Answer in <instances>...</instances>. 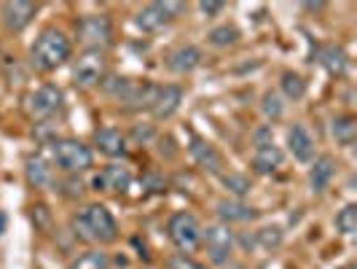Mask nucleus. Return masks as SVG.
<instances>
[{"label": "nucleus", "mask_w": 357, "mask_h": 269, "mask_svg": "<svg viewBox=\"0 0 357 269\" xmlns=\"http://www.w3.org/2000/svg\"><path fill=\"white\" fill-rule=\"evenodd\" d=\"M73 234L81 240V242H94V245H113L119 240V224L113 213L107 210L105 205L100 202H91L84 210L70 218Z\"/></svg>", "instance_id": "f257e3e1"}, {"label": "nucleus", "mask_w": 357, "mask_h": 269, "mask_svg": "<svg viewBox=\"0 0 357 269\" xmlns=\"http://www.w3.org/2000/svg\"><path fill=\"white\" fill-rule=\"evenodd\" d=\"M73 54L70 38L65 36L56 27H43L40 36L36 38V43L30 46V65L38 73H52L56 68H62Z\"/></svg>", "instance_id": "f03ea898"}, {"label": "nucleus", "mask_w": 357, "mask_h": 269, "mask_svg": "<svg viewBox=\"0 0 357 269\" xmlns=\"http://www.w3.org/2000/svg\"><path fill=\"white\" fill-rule=\"evenodd\" d=\"M52 159L54 164L68 173V175H78V173H86L91 167V148L75 138H56L52 143Z\"/></svg>", "instance_id": "7ed1b4c3"}, {"label": "nucleus", "mask_w": 357, "mask_h": 269, "mask_svg": "<svg viewBox=\"0 0 357 269\" xmlns=\"http://www.w3.org/2000/svg\"><path fill=\"white\" fill-rule=\"evenodd\" d=\"M167 237L180 253L188 256V253H194L202 245V224L197 221V215L178 210L167 221Z\"/></svg>", "instance_id": "20e7f679"}, {"label": "nucleus", "mask_w": 357, "mask_h": 269, "mask_svg": "<svg viewBox=\"0 0 357 269\" xmlns=\"http://www.w3.org/2000/svg\"><path fill=\"white\" fill-rule=\"evenodd\" d=\"M75 36L86 49H102L113 46V22L105 14H86L75 22Z\"/></svg>", "instance_id": "39448f33"}, {"label": "nucleus", "mask_w": 357, "mask_h": 269, "mask_svg": "<svg viewBox=\"0 0 357 269\" xmlns=\"http://www.w3.org/2000/svg\"><path fill=\"white\" fill-rule=\"evenodd\" d=\"M107 75V57L102 49H86L73 62V78L78 87H97Z\"/></svg>", "instance_id": "423d86ee"}, {"label": "nucleus", "mask_w": 357, "mask_h": 269, "mask_svg": "<svg viewBox=\"0 0 357 269\" xmlns=\"http://www.w3.org/2000/svg\"><path fill=\"white\" fill-rule=\"evenodd\" d=\"M62 89L54 87V84H43L38 89L27 92L24 94V110L30 119H49L54 116L59 108H62Z\"/></svg>", "instance_id": "0eeeda50"}, {"label": "nucleus", "mask_w": 357, "mask_h": 269, "mask_svg": "<svg viewBox=\"0 0 357 269\" xmlns=\"http://www.w3.org/2000/svg\"><path fill=\"white\" fill-rule=\"evenodd\" d=\"M185 11V3H172V0H164V3H148L143 11L137 14V27L143 33H159L161 27H167L172 19Z\"/></svg>", "instance_id": "6e6552de"}, {"label": "nucleus", "mask_w": 357, "mask_h": 269, "mask_svg": "<svg viewBox=\"0 0 357 269\" xmlns=\"http://www.w3.org/2000/svg\"><path fill=\"white\" fill-rule=\"evenodd\" d=\"M202 242L207 248V256L213 264H226L234 251V232L226 224H213L202 229Z\"/></svg>", "instance_id": "1a4fd4ad"}, {"label": "nucleus", "mask_w": 357, "mask_h": 269, "mask_svg": "<svg viewBox=\"0 0 357 269\" xmlns=\"http://www.w3.org/2000/svg\"><path fill=\"white\" fill-rule=\"evenodd\" d=\"M38 14V3H27V0H8L0 6V22L8 33H22L33 17Z\"/></svg>", "instance_id": "9d476101"}, {"label": "nucleus", "mask_w": 357, "mask_h": 269, "mask_svg": "<svg viewBox=\"0 0 357 269\" xmlns=\"http://www.w3.org/2000/svg\"><path fill=\"white\" fill-rule=\"evenodd\" d=\"M94 148L102 154V157H110V159H119V157H126L129 151V140L121 129L116 126H102L94 132Z\"/></svg>", "instance_id": "9b49d317"}, {"label": "nucleus", "mask_w": 357, "mask_h": 269, "mask_svg": "<svg viewBox=\"0 0 357 269\" xmlns=\"http://www.w3.org/2000/svg\"><path fill=\"white\" fill-rule=\"evenodd\" d=\"M129 183H132V173L121 167V164H107L102 167L94 180H91V186L97 189V191H113V194H121L129 189Z\"/></svg>", "instance_id": "f8f14e48"}, {"label": "nucleus", "mask_w": 357, "mask_h": 269, "mask_svg": "<svg viewBox=\"0 0 357 269\" xmlns=\"http://www.w3.org/2000/svg\"><path fill=\"white\" fill-rule=\"evenodd\" d=\"M183 103V89L175 87V84H164L156 89V97H153V103H151V113L156 116V119H169L175 110L180 108Z\"/></svg>", "instance_id": "ddd939ff"}, {"label": "nucleus", "mask_w": 357, "mask_h": 269, "mask_svg": "<svg viewBox=\"0 0 357 269\" xmlns=\"http://www.w3.org/2000/svg\"><path fill=\"white\" fill-rule=\"evenodd\" d=\"M282 161H285L282 148H280V145H274V140H271V143L255 145V154H252L250 164L258 175H271L274 170H280V167H282Z\"/></svg>", "instance_id": "4468645a"}, {"label": "nucleus", "mask_w": 357, "mask_h": 269, "mask_svg": "<svg viewBox=\"0 0 357 269\" xmlns=\"http://www.w3.org/2000/svg\"><path fill=\"white\" fill-rule=\"evenodd\" d=\"M287 148L301 164L314 161V140H312V135L304 124H293L287 129Z\"/></svg>", "instance_id": "2eb2a0df"}, {"label": "nucleus", "mask_w": 357, "mask_h": 269, "mask_svg": "<svg viewBox=\"0 0 357 269\" xmlns=\"http://www.w3.org/2000/svg\"><path fill=\"white\" fill-rule=\"evenodd\" d=\"M202 59H204L202 49L194 46V43H185V46H178L175 52H169V57H167V68H169L172 73H191L202 65Z\"/></svg>", "instance_id": "dca6fc26"}, {"label": "nucleus", "mask_w": 357, "mask_h": 269, "mask_svg": "<svg viewBox=\"0 0 357 269\" xmlns=\"http://www.w3.org/2000/svg\"><path fill=\"white\" fill-rule=\"evenodd\" d=\"M336 159L331 157V154H322L317 159L312 161V170H309V186H312V191L314 194H322L328 186H331V180L336 175Z\"/></svg>", "instance_id": "f3484780"}, {"label": "nucleus", "mask_w": 357, "mask_h": 269, "mask_svg": "<svg viewBox=\"0 0 357 269\" xmlns=\"http://www.w3.org/2000/svg\"><path fill=\"white\" fill-rule=\"evenodd\" d=\"M191 157L197 161L199 167H204L207 173H213V175H220L223 173V157L215 151V145H210L207 140H202V138H194V143H191Z\"/></svg>", "instance_id": "a211bd4d"}, {"label": "nucleus", "mask_w": 357, "mask_h": 269, "mask_svg": "<svg viewBox=\"0 0 357 269\" xmlns=\"http://www.w3.org/2000/svg\"><path fill=\"white\" fill-rule=\"evenodd\" d=\"M218 215L226 221V226L234 224V221H255L258 218V210L250 208V205H245V202H239V199H220L218 202Z\"/></svg>", "instance_id": "6ab92c4d"}, {"label": "nucleus", "mask_w": 357, "mask_h": 269, "mask_svg": "<svg viewBox=\"0 0 357 269\" xmlns=\"http://www.w3.org/2000/svg\"><path fill=\"white\" fill-rule=\"evenodd\" d=\"M320 62H322V68L331 73V75H344V73H347V65H349L347 52H344L341 46H336V43H328V46L322 49Z\"/></svg>", "instance_id": "aec40b11"}, {"label": "nucleus", "mask_w": 357, "mask_h": 269, "mask_svg": "<svg viewBox=\"0 0 357 269\" xmlns=\"http://www.w3.org/2000/svg\"><path fill=\"white\" fill-rule=\"evenodd\" d=\"M333 138H336V143L339 145H355V138H357V119L352 113H341L333 119Z\"/></svg>", "instance_id": "412c9836"}, {"label": "nucleus", "mask_w": 357, "mask_h": 269, "mask_svg": "<svg viewBox=\"0 0 357 269\" xmlns=\"http://www.w3.org/2000/svg\"><path fill=\"white\" fill-rule=\"evenodd\" d=\"M24 175H27V180H30V186H36V189H46V186H52L54 183L52 167H49L43 159H27Z\"/></svg>", "instance_id": "4be33fe9"}, {"label": "nucleus", "mask_w": 357, "mask_h": 269, "mask_svg": "<svg viewBox=\"0 0 357 269\" xmlns=\"http://www.w3.org/2000/svg\"><path fill=\"white\" fill-rule=\"evenodd\" d=\"M68 269H110V256L105 251H86L81 253Z\"/></svg>", "instance_id": "5701e85b"}, {"label": "nucleus", "mask_w": 357, "mask_h": 269, "mask_svg": "<svg viewBox=\"0 0 357 269\" xmlns=\"http://www.w3.org/2000/svg\"><path fill=\"white\" fill-rule=\"evenodd\" d=\"M280 87H282V94H285L287 100H301V97L306 94V81L298 75V73H293V71L282 73Z\"/></svg>", "instance_id": "b1692460"}, {"label": "nucleus", "mask_w": 357, "mask_h": 269, "mask_svg": "<svg viewBox=\"0 0 357 269\" xmlns=\"http://www.w3.org/2000/svg\"><path fill=\"white\" fill-rule=\"evenodd\" d=\"M207 41L218 46V49H226V46H234L236 41H239V30L234 27V24H220V27H213L210 30V36Z\"/></svg>", "instance_id": "393cba45"}, {"label": "nucleus", "mask_w": 357, "mask_h": 269, "mask_svg": "<svg viewBox=\"0 0 357 269\" xmlns=\"http://www.w3.org/2000/svg\"><path fill=\"white\" fill-rule=\"evenodd\" d=\"M336 229L344 237H352L357 232V205H347L344 210L336 213Z\"/></svg>", "instance_id": "a878e982"}, {"label": "nucleus", "mask_w": 357, "mask_h": 269, "mask_svg": "<svg viewBox=\"0 0 357 269\" xmlns=\"http://www.w3.org/2000/svg\"><path fill=\"white\" fill-rule=\"evenodd\" d=\"M258 237V242H261V248H266V251H277L280 245H282V229L280 226H266V229H261V232H255Z\"/></svg>", "instance_id": "bb28decb"}, {"label": "nucleus", "mask_w": 357, "mask_h": 269, "mask_svg": "<svg viewBox=\"0 0 357 269\" xmlns=\"http://www.w3.org/2000/svg\"><path fill=\"white\" fill-rule=\"evenodd\" d=\"M220 180L229 186V191H234L236 197H245V194L252 189L250 180L245 178V175H236V173H229V175H226V173H220Z\"/></svg>", "instance_id": "cd10ccee"}, {"label": "nucleus", "mask_w": 357, "mask_h": 269, "mask_svg": "<svg viewBox=\"0 0 357 269\" xmlns=\"http://www.w3.org/2000/svg\"><path fill=\"white\" fill-rule=\"evenodd\" d=\"M167 269H210L207 264L197 261L194 256H185V253H175L167 259Z\"/></svg>", "instance_id": "c85d7f7f"}, {"label": "nucleus", "mask_w": 357, "mask_h": 269, "mask_svg": "<svg viewBox=\"0 0 357 269\" xmlns=\"http://www.w3.org/2000/svg\"><path fill=\"white\" fill-rule=\"evenodd\" d=\"M261 108H264V113H266L271 122H277V119L282 116V110H285L282 103H280V94H274V92H266V94H264V106Z\"/></svg>", "instance_id": "c756f323"}, {"label": "nucleus", "mask_w": 357, "mask_h": 269, "mask_svg": "<svg viewBox=\"0 0 357 269\" xmlns=\"http://www.w3.org/2000/svg\"><path fill=\"white\" fill-rule=\"evenodd\" d=\"M33 210V221H36L40 229H49V224H52V215H49V208L46 205H36V208H30Z\"/></svg>", "instance_id": "7c9ffc66"}, {"label": "nucleus", "mask_w": 357, "mask_h": 269, "mask_svg": "<svg viewBox=\"0 0 357 269\" xmlns=\"http://www.w3.org/2000/svg\"><path fill=\"white\" fill-rule=\"evenodd\" d=\"M62 194H65L68 199L81 197V194H84V183H81V180H75V175H70V178H68V189H65Z\"/></svg>", "instance_id": "2f4dec72"}, {"label": "nucleus", "mask_w": 357, "mask_h": 269, "mask_svg": "<svg viewBox=\"0 0 357 269\" xmlns=\"http://www.w3.org/2000/svg\"><path fill=\"white\" fill-rule=\"evenodd\" d=\"M199 11L204 14V17H215V14H220V11H226V3H199Z\"/></svg>", "instance_id": "473e14b6"}, {"label": "nucleus", "mask_w": 357, "mask_h": 269, "mask_svg": "<svg viewBox=\"0 0 357 269\" xmlns=\"http://www.w3.org/2000/svg\"><path fill=\"white\" fill-rule=\"evenodd\" d=\"M132 135H135L137 140H143V143H148V140L153 138V126H143V129H140V126H135V132H132Z\"/></svg>", "instance_id": "72a5a7b5"}, {"label": "nucleus", "mask_w": 357, "mask_h": 269, "mask_svg": "<svg viewBox=\"0 0 357 269\" xmlns=\"http://www.w3.org/2000/svg\"><path fill=\"white\" fill-rule=\"evenodd\" d=\"M6 224H8V215L0 210V237H3V232H6Z\"/></svg>", "instance_id": "f704fd0d"}, {"label": "nucleus", "mask_w": 357, "mask_h": 269, "mask_svg": "<svg viewBox=\"0 0 357 269\" xmlns=\"http://www.w3.org/2000/svg\"><path fill=\"white\" fill-rule=\"evenodd\" d=\"M341 269H357L355 264H347V267H341Z\"/></svg>", "instance_id": "c9c22d12"}]
</instances>
